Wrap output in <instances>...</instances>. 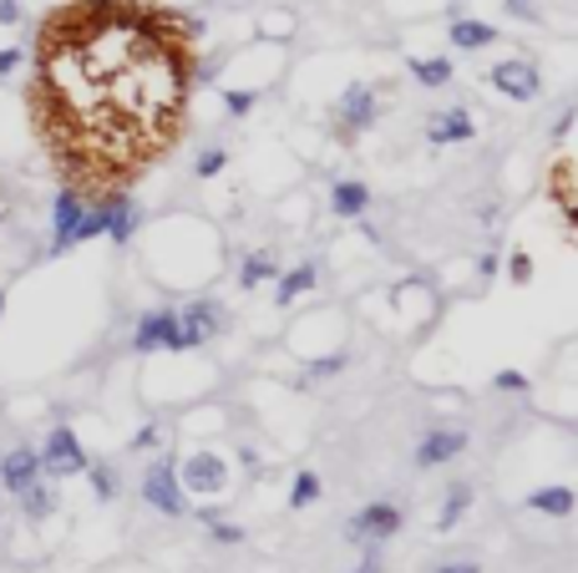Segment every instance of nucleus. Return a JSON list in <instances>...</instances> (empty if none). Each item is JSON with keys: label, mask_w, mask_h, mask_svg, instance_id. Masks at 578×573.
Instances as JSON below:
<instances>
[{"label": "nucleus", "mask_w": 578, "mask_h": 573, "mask_svg": "<svg viewBox=\"0 0 578 573\" xmlns=\"http://www.w3.org/2000/svg\"><path fill=\"white\" fill-rule=\"evenodd\" d=\"M133 350H193L188 330L173 310H153L137 320V335H133Z\"/></svg>", "instance_id": "obj_3"}, {"label": "nucleus", "mask_w": 578, "mask_h": 573, "mask_svg": "<svg viewBox=\"0 0 578 573\" xmlns=\"http://www.w3.org/2000/svg\"><path fill=\"white\" fill-rule=\"evenodd\" d=\"M507 11L518 16V21H538V0H507Z\"/></svg>", "instance_id": "obj_29"}, {"label": "nucleus", "mask_w": 578, "mask_h": 573, "mask_svg": "<svg viewBox=\"0 0 578 573\" xmlns=\"http://www.w3.org/2000/svg\"><path fill=\"white\" fill-rule=\"evenodd\" d=\"M21 508H25V518H31V523H41V518L56 508V492H47L41 482H31V488L21 492Z\"/></svg>", "instance_id": "obj_22"}, {"label": "nucleus", "mask_w": 578, "mask_h": 573, "mask_svg": "<svg viewBox=\"0 0 578 573\" xmlns=\"http://www.w3.org/2000/svg\"><path fill=\"white\" fill-rule=\"evenodd\" d=\"M183 492H198V498H214V492H224V482H229V472H224V462H218L214 452H193L188 462H183Z\"/></svg>", "instance_id": "obj_7"}, {"label": "nucleus", "mask_w": 578, "mask_h": 573, "mask_svg": "<svg viewBox=\"0 0 578 573\" xmlns=\"http://www.w3.org/2000/svg\"><path fill=\"white\" fill-rule=\"evenodd\" d=\"M487 82H493L507 102H533V96L543 92V76L533 61H497L493 72H487Z\"/></svg>", "instance_id": "obj_6"}, {"label": "nucleus", "mask_w": 578, "mask_h": 573, "mask_svg": "<svg viewBox=\"0 0 578 573\" xmlns=\"http://www.w3.org/2000/svg\"><path fill=\"white\" fill-rule=\"evenodd\" d=\"M208 528H214V538H218V543H244V528H234V523H218V518H214V523H208Z\"/></svg>", "instance_id": "obj_27"}, {"label": "nucleus", "mask_w": 578, "mask_h": 573, "mask_svg": "<svg viewBox=\"0 0 578 573\" xmlns=\"http://www.w3.org/2000/svg\"><path fill=\"white\" fill-rule=\"evenodd\" d=\"M528 508L533 513H548V518H568L574 513V488H538V492H528Z\"/></svg>", "instance_id": "obj_16"}, {"label": "nucleus", "mask_w": 578, "mask_h": 573, "mask_svg": "<svg viewBox=\"0 0 578 573\" xmlns=\"http://www.w3.org/2000/svg\"><path fill=\"white\" fill-rule=\"evenodd\" d=\"M224 163H229V153H224V147H204V153H198V163H193V173H198V178H214Z\"/></svg>", "instance_id": "obj_24"}, {"label": "nucleus", "mask_w": 578, "mask_h": 573, "mask_svg": "<svg viewBox=\"0 0 578 573\" xmlns=\"http://www.w3.org/2000/svg\"><path fill=\"white\" fill-rule=\"evenodd\" d=\"M330 208H336L340 218H361L365 208H371V188L355 178H340L336 188H330Z\"/></svg>", "instance_id": "obj_14"}, {"label": "nucleus", "mask_w": 578, "mask_h": 573, "mask_svg": "<svg viewBox=\"0 0 578 573\" xmlns=\"http://www.w3.org/2000/svg\"><path fill=\"white\" fill-rule=\"evenodd\" d=\"M467 508H472V488H446V498H442V513H436V533H452V528L467 518Z\"/></svg>", "instance_id": "obj_17"}, {"label": "nucleus", "mask_w": 578, "mask_h": 573, "mask_svg": "<svg viewBox=\"0 0 578 573\" xmlns=\"http://www.w3.org/2000/svg\"><path fill=\"white\" fill-rule=\"evenodd\" d=\"M336 370H345V356H326V360H314L310 376H336Z\"/></svg>", "instance_id": "obj_30"}, {"label": "nucleus", "mask_w": 578, "mask_h": 573, "mask_svg": "<svg viewBox=\"0 0 578 573\" xmlns=\"http://www.w3.org/2000/svg\"><path fill=\"white\" fill-rule=\"evenodd\" d=\"M41 467H47L51 478H76V472H86V452H82L72 427H51L47 447H41Z\"/></svg>", "instance_id": "obj_4"}, {"label": "nucleus", "mask_w": 578, "mask_h": 573, "mask_svg": "<svg viewBox=\"0 0 578 573\" xmlns=\"http://www.w3.org/2000/svg\"><path fill=\"white\" fill-rule=\"evenodd\" d=\"M497 31L487 21H452V47L462 51H482V47H493Z\"/></svg>", "instance_id": "obj_18"}, {"label": "nucleus", "mask_w": 578, "mask_h": 573, "mask_svg": "<svg viewBox=\"0 0 578 573\" xmlns=\"http://www.w3.org/2000/svg\"><path fill=\"white\" fill-rule=\"evenodd\" d=\"M314 498H320V478H314V472H300L295 488H289V508H310Z\"/></svg>", "instance_id": "obj_23"}, {"label": "nucleus", "mask_w": 578, "mask_h": 573, "mask_svg": "<svg viewBox=\"0 0 578 573\" xmlns=\"http://www.w3.org/2000/svg\"><path fill=\"white\" fill-rule=\"evenodd\" d=\"M355 573H381V553H375V543H371V553L355 563Z\"/></svg>", "instance_id": "obj_33"}, {"label": "nucleus", "mask_w": 578, "mask_h": 573, "mask_svg": "<svg viewBox=\"0 0 578 573\" xmlns=\"http://www.w3.org/2000/svg\"><path fill=\"white\" fill-rule=\"evenodd\" d=\"M16 66H21V51H16V47H0V76H11Z\"/></svg>", "instance_id": "obj_31"}, {"label": "nucleus", "mask_w": 578, "mask_h": 573, "mask_svg": "<svg viewBox=\"0 0 578 573\" xmlns=\"http://www.w3.org/2000/svg\"><path fill=\"white\" fill-rule=\"evenodd\" d=\"M82 193H72V188H61V198H56V208H51V218H56V234H51V249H72V228H76V218H82Z\"/></svg>", "instance_id": "obj_13"}, {"label": "nucleus", "mask_w": 578, "mask_h": 573, "mask_svg": "<svg viewBox=\"0 0 578 573\" xmlns=\"http://www.w3.org/2000/svg\"><path fill=\"white\" fill-rule=\"evenodd\" d=\"M193 47L147 0H66L37 31L31 122L72 193H117L178 143Z\"/></svg>", "instance_id": "obj_1"}, {"label": "nucleus", "mask_w": 578, "mask_h": 573, "mask_svg": "<svg viewBox=\"0 0 578 573\" xmlns=\"http://www.w3.org/2000/svg\"><path fill=\"white\" fill-rule=\"evenodd\" d=\"M0 310H6V299H0Z\"/></svg>", "instance_id": "obj_37"}, {"label": "nucleus", "mask_w": 578, "mask_h": 573, "mask_svg": "<svg viewBox=\"0 0 578 573\" xmlns=\"http://www.w3.org/2000/svg\"><path fill=\"white\" fill-rule=\"evenodd\" d=\"M497 386H503V391H528V376H518V370H497Z\"/></svg>", "instance_id": "obj_28"}, {"label": "nucleus", "mask_w": 578, "mask_h": 573, "mask_svg": "<svg viewBox=\"0 0 578 573\" xmlns=\"http://www.w3.org/2000/svg\"><path fill=\"white\" fill-rule=\"evenodd\" d=\"M462 452H467V437H462V431H432V437L416 447V467H422V472H432V467L457 462Z\"/></svg>", "instance_id": "obj_10"}, {"label": "nucleus", "mask_w": 578, "mask_h": 573, "mask_svg": "<svg viewBox=\"0 0 578 573\" xmlns=\"http://www.w3.org/2000/svg\"><path fill=\"white\" fill-rule=\"evenodd\" d=\"M86 472H92L96 498H102V502H112V498H117V478H112V467H102V462H96V467H86Z\"/></svg>", "instance_id": "obj_25"}, {"label": "nucleus", "mask_w": 578, "mask_h": 573, "mask_svg": "<svg viewBox=\"0 0 578 573\" xmlns=\"http://www.w3.org/2000/svg\"><path fill=\"white\" fill-rule=\"evenodd\" d=\"M310 285H314V264H300V269H289V275L279 279V289H275V305H295V295H305Z\"/></svg>", "instance_id": "obj_19"}, {"label": "nucleus", "mask_w": 578, "mask_h": 573, "mask_svg": "<svg viewBox=\"0 0 578 573\" xmlns=\"http://www.w3.org/2000/svg\"><path fill=\"white\" fill-rule=\"evenodd\" d=\"M254 102H259V92H224V108H229V117L254 112Z\"/></svg>", "instance_id": "obj_26"}, {"label": "nucleus", "mask_w": 578, "mask_h": 573, "mask_svg": "<svg viewBox=\"0 0 578 573\" xmlns=\"http://www.w3.org/2000/svg\"><path fill=\"white\" fill-rule=\"evenodd\" d=\"M41 478V457L37 452H25V447H16V452L0 457V482H6V492H16L21 498L31 482Z\"/></svg>", "instance_id": "obj_11"}, {"label": "nucleus", "mask_w": 578, "mask_h": 573, "mask_svg": "<svg viewBox=\"0 0 578 573\" xmlns=\"http://www.w3.org/2000/svg\"><path fill=\"white\" fill-rule=\"evenodd\" d=\"M401 533V508L396 502H365L361 513L350 518V538L355 543H385Z\"/></svg>", "instance_id": "obj_5"}, {"label": "nucleus", "mask_w": 578, "mask_h": 573, "mask_svg": "<svg viewBox=\"0 0 578 573\" xmlns=\"http://www.w3.org/2000/svg\"><path fill=\"white\" fill-rule=\"evenodd\" d=\"M133 228H137L133 204L112 193V198H107V239H112V244H127V239H133Z\"/></svg>", "instance_id": "obj_15"}, {"label": "nucleus", "mask_w": 578, "mask_h": 573, "mask_svg": "<svg viewBox=\"0 0 578 573\" xmlns=\"http://www.w3.org/2000/svg\"><path fill=\"white\" fill-rule=\"evenodd\" d=\"M432 573H482L477 563H442V569H432Z\"/></svg>", "instance_id": "obj_35"}, {"label": "nucleus", "mask_w": 578, "mask_h": 573, "mask_svg": "<svg viewBox=\"0 0 578 573\" xmlns=\"http://www.w3.org/2000/svg\"><path fill=\"white\" fill-rule=\"evenodd\" d=\"M477 137V122H472L467 108H446L426 122V143L432 147H446V143H472Z\"/></svg>", "instance_id": "obj_8"}, {"label": "nucleus", "mask_w": 578, "mask_h": 573, "mask_svg": "<svg viewBox=\"0 0 578 573\" xmlns=\"http://www.w3.org/2000/svg\"><path fill=\"white\" fill-rule=\"evenodd\" d=\"M143 498H147V508H157V513H168V518H183V513H188V492H183V482H178V472H173L168 457L147 467Z\"/></svg>", "instance_id": "obj_2"}, {"label": "nucleus", "mask_w": 578, "mask_h": 573, "mask_svg": "<svg viewBox=\"0 0 578 573\" xmlns=\"http://www.w3.org/2000/svg\"><path fill=\"white\" fill-rule=\"evenodd\" d=\"M178 320H183V330H188L193 346H204V340H214V335H218V325H224V310H218L214 299H193V305L178 315Z\"/></svg>", "instance_id": "obj_12"}, {"label": "nucleus", "mask_w": 578, "mask_h": 573, "mask_svg": "<svg viewBox=\"0 0 578 573\" xmlns=\"http://www.w3.org/2000/svg\"><path fill=\"white\" fill-rule=\"evenodd\" d=\"M157 442V427H143V431H137V442L133 447H153Z\"/></svg>", "instance_id": "obj_36"}, {"label": "nucleus", "mask_w": 578, "mask_h": 573, "mask_svg": "<svg viewBox=\"0 0 578 573\" xmlns=\"http://www.w3.org/2000/svg\"><path fill=\"white\" fill-rule=\"evenodd\" d=\"M265 279H275V254H249L239 264V285L254 289V285H265Z\"/></svg>", "instance_id": "obj_21"}, {"label": "nucleus", "mask_w": 578, "mask_h": 573, "mask_svg": "<svg viewBox=\"0 0 578 573\" xmlns=\"http://www.w3.org/2000/svg\"><path fill=\"white\" fill-rule=\"evenodd\" d=\"M21 21V0H0V25H16Z\"/></svg>", "instance_id": "obj_32"}, {"label": "nucleus", "mask_w": 578, "mask_h": 573, "mask_svg": "<svg viewBox=\"0 0 578 573\" xmlns=\"http://www.w3.org/2000/svg\"><path fill=\"white\" fill-rule=\"evenodd\" d=\"M411 76H416L422 86H446V82H452V61H446V57L411 61Z\"/></svg>", "instance_id": "obj_20"}, {"label": "nucleus", "mask_w": 578, "mask_h": 573, "mask_svg": "<svg viewBox=\"0 0 578 573\" xmlns=\"http://www.w3.org/2000/svg\"><path fill=\"white\" fill-rule=\"evenodd\" d=\"M336 117L345 132H365L375 122V92L371 86H345V96L336 102Z\"/></svg>", "instance_id": "obj_9"}, {"label": "nucleus", "mask_w": 578, "mask_h": 573, "mask_svg": "<svg viewBox=\"0 0 578 573\" xmlns=\"http://www.w3.org/2000/svg\"><path fill=\"white\" fill-rule=\"evenodd\" d=\"M528 275H533V264H528V254H518V259H513V279H518V285H528Z\"/></svg>", "instance_id": "obj_34"}]
</instances>
